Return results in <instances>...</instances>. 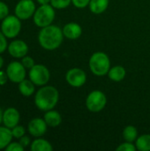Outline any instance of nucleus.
<instances>
[{"instance_id": "f3484780", "label": "nucleus", "mask_w": 150, "mask_h": 151, "mask_svg": "<svg viewBox=\"0 0 150 151\" xmlns=\"http://www.w3.org/2000/svg\"><path fill=\"white\" fill-rule=\"evenodd\" d=\"M30 150L32 151H52L53 147L51 143L47 140L41 137H37L31 142Z\"/></svg>"}, {"instance_id": "5701e85b", "label": "nucleus", "mask_w": 150, "mask_h": 151, "mask_svg": "<svg viewBox=\"0 0 150 151\" xmlns=\"http://www.w3.org/2000/svg\"><path fill=\"white\" fill-rule=\"evenodd\" d=\"M72 4V0H51L50 4L57 10L67 8Z\"/></svg>"}, {"instance_id": "393cba45", "label": "nucleus", "mask_w": 150, "mask_h": 151, "mask_svg": "<svg viewBox=\"0 0 150 151\" xmlns=\"http://www.w3.org/2000/svg\"><path fill=\"white\" fill-rule=\"evenodd\" d=\"M137 150L135 144H133V142H126L124 143H121L117 149V151H135Z\"/></svg>"}, {"instance_id": "4468645a", "label": "nucleus", "mask_w": 150, "mask_h": 151, "mask_svg": "<svg viewBox=\"0 0 150 151\" xmlns=\"http://www.w3.org/2000/svg\"><path fill=\"white\" fill-rule=\"evenodd\" d=\"M64 36L68 40H77L82 35V27L76 22H69L62 28Z\"/></svg>"}, {"instance_id": "6ab92c4d", "label": "nucleus", "mask_w": 150, "mask_h": 151, "mask_svg": "<svg viewBox=\"0 0 150 151\" xmlns=\"http://www.w3.org/2000/svg\"><path fill=\"white\" fill-rule=\"evenodd\" d=\"M19 91L23 96L29 97L34 95L35 91V85L32 82L31 80H23L19 83Z\"/></svg>"}, {"instance_id": "473e14b6", "label": "nucleus", "mask_w": 150, "mask_h": 151, "mask_svg": "<svg viewBox=\"0 0 150 151\" xmlns=\"http://www.w3.org/2000/svg\"><path fill=\"white\" fill-rule=\"evenodd\" d=\"M37 3H39V4H50L51 0H36Z\"/></svg>"}, {"instance_id": "423d86ee", "label": "nucleus", "mask_w": 150, "mask_h": 151, "mask_svg": "<svg viewBox=\"0 0 150 151\" xmlns=\"http://www.w3.org/2000/svg\"><path fill=\"white\" fill-rule=\"evenodd\" d=\"M0 30L7 38H15L21 30V19L16 15H8L2 20Z\"/></svg>"}, {"instance_id": "f257e3e1", "label": "nucleus", "mask_w": 150, "mask_h": 151, "mask_svg": "<svg viewBox=\"0 0 150 151\" xmlns=\"http://www.w3.org/2000/svg\"><path fill=\"white\" fill-rule=\"evenodd\" d=\"M63 30L55 25L42 27L38 35V42L46 50H54L60 47L64 40Z\"/></svg>"}, {"instance_id": "f8f14e48", "label": "nucleus", "mask_w": 150, "mask_h": 151, "mask_svg": "<svg viewBox=\"0 0 150 151\" xmlns=\"http://www.w3.org/2000/svg\"><path fill=\"white\" fill-rule=\"evenodd\" d=\"M48 125L46 124L44 119L41 118H34L28 122L27 125V131L30 135L33 137H42L47 132Z\"/></svg>"}, {"instance_id": "20e7f679", "label": "nucleus", "mask_w": 150, "mask_h": 151, "mask_svg": "<svg viewBox=\"0 0 150 151\" xmlns=\"http://www.w3.org/2000/svg\"><path fill=\"white\" fill-rule=\"evenodd\" d=\"M55 8L50 4H40V6L36 8L34 12L33 20L36 27L42 28L51 25L55 19Z\"/></svg>"}, {"instance_id": "39448f33", "label": "nucleus", "mask_w": 150, "mask_h": 151, "mask_svg": "<svg viewBox=\"0 0 150 151\" xmlns=\"http://www.w3.org/2000/svg\"><path fill=\"white\" fill-rule=\"evenodd\" d=\"M86 107L91 112L102 111L107 104V97L101 90L91 91L86 98Z\"/></svg>"}, {"instance_id": "7ed1b4c3", "label": "nucleus", "mask_w": 150, "mask_h": 151, "mask_svg": "<svg viewBox=\"0 0 150 151\" xmlns=\"http://www.w3.org/2000/svg\"><path fill=\"white\" fill-rule=\"evenodd\" d=\"M88 65L93 74L98 77H103L107 75L111 69V60L106 53L96 51L91 55Z\"/></svg>"}, {"instance_id": "2eb2a0df", "label": "nucleus", "mask_w": 150, "mask_h": 151, "mask_svg": "<svg viewBox=\"0 0 150 151\" xmlns=\"http://www.w3.org/2000/svg\"><path fill=\"white\" fill-rule=\"evenodd\" d=\"M43 119H44L46 124L48 125V127H57L62 123L61 114L53 109L45 111Z\"/></svg>"}, {"instance_id": "cd10ccee", "label": "nucleus", "mask_w": 150, "mask_h": 151, "mask_svg": "<svg viewBox=\"0 0 150 151\" xmlns=\"http://www.w3.org/2000/svg\"><path fill=\"white\" fill-rule=\"evenodd\" d=\"M8 15H9V7H8V5L4 2L0 1V20H3Z\"/></svg>"}, {"instance_id": "a211bd4d", "label": "nucleus", "mask_w": 150, "mask_h": 151, "mask_svg": "<svg viewBox=\"0 0 150 151\" xmlns=\"http://www.w3.org/2000/svg\"><path fill=\"white\" fill-rule=\"evenodd\" d=\"M110 4V0H90L88 4L89 10L94 14H101L104 12Z\"/></svg>"}, {"instance_id": "412c9836", "label": "nucleus", "mask_w": 150, "mask_h": 151, "mask_svg": "<svg viewBox=\"0 0 150 151\" xmlns=\"http://www.w3.org/2000/svg\"><path fill=\"white\" fill-rule=\"evenodd\" d=\"M122 134H123L124 140L126 142H134L138 138L137 128L134 126H132V125L126 126L124 128Z\"/></svg>"}, {"instance_id": "2f4dec72", "label": "nucleus", "mask_w": 150, "mask_h": 151, "mask_svg": "<svg viewBox=\"0 0 150 151\" xmlns=\"http://www.w3.org/2000/svg\"><path fill=\"white\" fill-rule=\"evenodd\" d=\"M9 81L8 75L6 73L5 71L0 70V86H4L7 83V81Z\"/></svg>"}, {"instance_id": "6e6552de", "label": "nucleus", "mask_w": 150, "mask_h": 151, "mask_svg": "<svg viewBox=\"0 0 150 151\" xmlns=\"http://www.w3.org/2000/svg\"><path fill=\"white\" fill-rule=\"evenodd\" d=\"M36 10L33 0H19L14 9L15 15L21 20H27L32 18Z\"/></svg>"}, {"instance_id": "1a4fd4ad", "label": "nucleus", "mask_w": 150, "mask_h": 151, "mask_svg": "<svg viewBox=\"0 0 150 151\" xmlns=\"http://www.w3.org/2000/svg\"><path fill=\"white\" fill-rule=\"evenodd\" d=\"M26 68L19 61H12L6 66V73L8 75L9 81L19 84L20 81L26 79Z\"/></svg>"}, {"instance_id": "c756f323", "label": "nucleus", "mask_w": 150, "mask_h": 151, "mask_svg": "<svg viewBox=\"0 0 150 151\" xmlns=\"http://www.w3.org/2000/svg\"><path fill=\"white\" fill-rule=\"evenodd\" d=\"M90 3V0H72V4L80 9H83L87 6H88Z\"/></svg>"}, {"instance_id": "bb28decb", "label": "nucleus", "mask_w": 150, "mask_h": 151, "mask_svg": "<svg viewBox=\"0 0 150 151\" xmlns=\"http://www.w3.org/2000/svg\"><path fill=\"white\" fill-rule=\"evenodd\" d=\"M25 150V148L19 142H11L6 148L5 150L6 151H23Z\"/></svg>"}, {"instance_id": "7c9ffc66", "label": "nucleus", "mask_w": 150, "mask_h": 151, "mask_svg": "<svg viewBox=\"0 0 150 151\" xmlns=\"http://www.w3.org/2000/svg\"><path fill=\"white\" fill-rule=\"evenodd\" d=\"M19 143L26 149V148H27V147H29L30 145H31V139H30V137L28 136V135H24V136H22L21 138H19Z\"/></svg>"}, {"instance_id": "4be33fe9", "label": "nucleus", "mask_w": 150, "mask_h": 151, "mask_svg": "<svg viewBox=\"0 0 150 151\" xmlns=\"http://www.w3.org/2000/svg\"><path fill=\"white\" fill-rule=\"evenodd\" d=\"M136 149L140 151H150V134H145L138 136L135 141Z\"/></svg>"}, {"instance_id": "b1692460", "label": "nucleus", "mask_w": 150, "mask_h": 151, "mask_svg": "<svg viewBox=\"0 0 150 151\" xmlns=\"http://www.w3.org/2000/svg\"><path fill=\"white\" fill-rule=\"evenodd\" d=\"M11 130L12 136L15 139H19V138H21L22 136H24L26 134V128L23 126H20V125L15 126Z\"/></svg>"}, {"instance_id": "a878e982", "label": "nucleus", "mask_w": 150, "mask_h": 151, "mask_svg": "<svg viewBox=\"0 0 150 151\" xmlns=\"http://www.w3.org/2000/svg\"><path fill=\"white\" fill-rule=\"evenodd\" d=\"M20 62L25 66L26 69H31L35 65L34 58L32 57H30V56H27V55H26L25 57H23L21 58V61Z\"/></svg>"}, {"instance_id": "9b49d317", "label": "nucleus", "mask_w": 150, "mask_h": 151, "mask_svg": "<svg viewBox=\"0 0 150 151\" xmlns=\"http://www.w3.org/2000/svg\"><path fill=\"white\" fill-rule=\"evenodd\" d=\"M28 45L26 42L20 39H15L11 41L7 47V50L10 56L14 58H22L28 52Z\"/></svg>"}, {"instance_id": "72a5a7b5", "label": "nucleus", "mask_w": 150, "mask_h": 151, "mask_svg": "<svg viewBox=\"0 0 150 151\" xmlns=\"http://www.w3.org/2000/svg\"><path fill=\"white\" fill-rule=\"evenodd\" d=\"M3 65H4V58H3V57L1 56V54H0V70L2 69Z\"/></svg>"}, {"instance_id": "dca6fc26", "label": "nucleus", "mask_w": 150, "mask_h": 151, "mask_svg": "<svg viewBox=\"0 0 150 151\" xmlns=\"http://www.w3.org/2000/svg\"><path fill=\"white\" fill-rule=\"evenodd\" d=\"M107 75H108L109 79L111 80L112 81L119 82L126 78V70L122 65H115V66L111 67Z\"/></svg>"}, {"instance_id": "f03ea898", "label": "nucleus", "mask_w": 150, "mask_h": 151, "mask_svg": "<svg viewBox=\"0 0 150 151\" xmlns=\"http://www.w3.org/2000/svg\"><path fill=\"white\" fill-rule=\"evenodd\" d=\"M59 100V92L53 86H42L34 95V104L42 111H47L56 107Z\"/></svg>"}, {"instance_id": "aec40b11", "label": "nucleus", "mask_w": 150, "mask_h": 151, "mask_svg": "<svg viewBox=\"0 0 150 151\" xmlns=\"http://www.w3.org/2000/svg\"><path fill=\"white\" fill-rule=\"evenodd\" d=\"M12 138L11 130L5 126H0V150H5V148L11 142Z\"/></svg>"}, {"instance_id": "0eeeda50", "label": "nucleus", "mask_w": 150, "mask_h": 151, "mask_svg": "<svg viewBox=\"0 0 150 151\" xmlns=\"http://www.w3.org/2000/svg\"><path fill=\"white\" fill-rule=\"evenodd\" d=\"M29 80L38 87H42L47 85L50 79V70L42 64H35L31 69H29L28 73Z\"/></svg>"}, {"instance_id": "f704fd0d", "label": "nucleus", "mask_w": 150, "mask_h": 151, "mask_svg": "<svg viewBox=\"0 0 150 151\" xmlns=\"http://www.w3.org/2000/svg\"><path fill=\"white\" fill-rule=\"evenodd\" d=\"M3 111H2V109H1V107H0V125L3 123Z\"/></svg>"}, {"instance_id": "c85d7f7f", "label": "nucleus", "mask_w": 150, "mask_h": 151, "mask_svg": "<svg viewBox=\"0 0 150 151\" xmlns=\"http://www.w3.org/2000/svg\"><path fill=\"white\" fill-rule=\"evenodd\" d=\"M7 47H8L7 37L0 30V54L4 53L7 50Z\"/></svg>"}, {"instance_id": "9d476101", "label": "nucleus", "mask_w": 150, "mask_h": 151, "mask_svg": "<svg viewBox=\"0 0 150 151\" xmlns=\"http://www.w3.org/2000/svg\"><path fill=\"white\" fill-rule=\"evenodd\" d=\"M65 81L71 87L80 88L87 81V74L80 68H71L65 73Z\"/></svg>"}, {"instance_id": "ddd939ff", "label": "nucleus", "mask_w": 150, "mask_h": 151, "mask_svg": "<svg viewBox=\"0 0 150 151\" xmlns=\"http://www.w3.org/2000/svg\"><path fill=\"white\" fill-rule=\"evenodd\" d=\"M20 120L19 111L14 107H9L3 112V124L6 127L11 129L15 126L19 125Z\"/></svg>"}]
</instances>
